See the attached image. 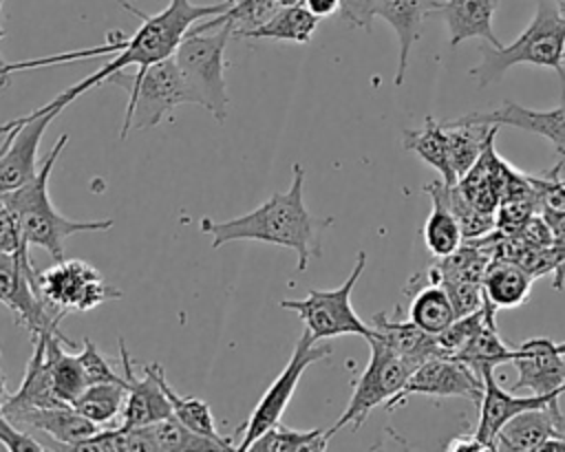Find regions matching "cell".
Instances as JSON below:
<instances>
[{
	"label": "cell",
	"instance_id": "cell-24",
	"mask_svg": "<svg viewBox=\"0 0 565 452\" xmlns=\"http://www.w3.org/2000/svg\"><path fill=\"white\" fill-rule=\"evenodd\" d=\"M534 276L521 265L503 258H492L483 271L481 289L488 302L497 309H516L530 298Z\"/></svg>",
	"mask_w": 565,
	"mask_h": 452
},
{
	"label": "cell",
	"instance_id": "cell-20",
	"mask_svg": "<svg viewBox=\"0 0 565 452\" xmlns=\"http://www.w3.org/2000/svg\"><path fill=\"white\" fill-rule=\"evenodd\" d=\"M437 0H377L375 18L386 20L399 42L397 55V71H395V86L404 84V75L408 71V55L413 44L422 35V24L428 15H433Z\"/></svg>",
	"mask_w": 565,
	"mask_h": 452
},
{
	"label": "cell",
	"instance_id": "cell-38",
	"mask_svg": "<svg viewBox=\"0 0 565 452\" xmlns=\"http://www.w3.org/2000/svg\"><path fill=\"white\" fill-rule=\"evenodd\" d=\"M2 357V353H0ZM9 399V390H7V379L4 373L0 368V443L4 445V450L9 452H46L49 448L40 441H35V437H31L29 432H24L22 428L13 426L7 415H4V403Z\"/></svg>",
	"mask_w": 565,
	"mask_h": 452
},
{
	"label": "cell",
	"instance_id": "cell-40",
	"mask_svg": "<svg viewBox=\"0 0 565 452\" xmlns=\"http://www.w3.org/2000/svg\"><path fill=\"white\" fill-rule=\"evenodd\" d=\"M452 302L455 315L461 318L466 313L477 311L483 304V289L481 282H468V280H457V282H444L441 284Z\"/></svg>",
	"mask_w": 565,
	"mask_h": 452
},
{
	"label": "cell",
	"instance_id": "cell-32",
	"mask_svg": "<svg viewBox=\"0 0 565 452\" xmlns=\"http://www.w3.org/2000/svg\"><path fill=\"white\" fill-rule=\"evenodd\" d=\"M44 342H46V362H49V370H51V381H53V390L55 395L64 401V403H73V399L86 388V377L82 370V364L77 359V355H71L62 348V340L44 333Z\"/></svg>",
	"mask_w": 565,
	"mask_h": 452
},
{
	"label": "cell",
	"instance_id": "cell-8",
	"mask_svg": "<svg viewBox=\"0 0 565 452\" xmlns=\"http://www.w3.org/2000/svg\"><path fill=\"white\" fill-rule=\"evenodd\" d=\"M366 267V251L358 254V260L349 278L335 289H309L302 300H280L282 309L296 311L305 322L311 340H331L338 335H360L369 337L371 326L364 324L351 304V293Z\"/></svg>",
	"mask_w": 565,
	"mask_h": 452
},
{
	"label": "cell",
	"instance_id": "cell-25",
	"mask_svg": "<svg viewBox=\"0 0 565 452\" xmlns=\"http://www.w3.org/2000/svg\"><path fill=\"white\" fill-rule=\"evenodd\" d=\"M444 132H446V141H448V154H450V163L452 170L459 176H463L475 161L481 157L483 148L488 146V141L497 139V132L501 126L494 123H479V121H470L463 115L450 121H444Z\"/></svg>",
	"mask_w": 565,
	"mask_h": 452
},
{
	"label": "cell",
	"instance_id": "cell-3",
	"mask_svg": "<svg viewBox=\"0 0 565 452\" xmlns=\"http://www.w3.org/2000/svg\"><path fill=\"white\" fill-rule=\"evenodd\" d=\"M68 137L60 134L38 172L22 183L18 190L0 194V201L4 207H9L22 229V236L29 245L46 249L55 260L64 258V243L66 238L84 232H106L113 227L110 218H97V220H73L62 216L49 196V179L55 168V161L60 159Z\"/></svg>",
	"mask_w": 565,
	"mask_h": 452
},
{
	"label": "cell",
	"instance_id": "cell-10",
	"mask_svg": "<svg viewBox=\"0 0 565 452\" xmlns=\"http://www.w3.org/2000/svg\"><path fill=\"white\" fill-rule=\"evenodd\" d=\"M40 291L62 315L93 311L104 302L124 298L90 262L77 258L55 260L53 267L40 271Z\"/></svg>",
	"mask_w": 565,
	"mask_h": 452
},
{
	"label": "cell",
	"instance_id": "cell-9",
	"mask_svg": "<svg viewBox=\"0 0 565 452\" xmlns=\"http://www.w3.org/2000/svg\"><path fill=\"white\" fill-rule=\"evenodd\" d=\"M366 342L371 348V359L360 379L355 381L353 395L347 408L342 410L340 419L329 428L331 437L344 426L360 428L366 421L369 412L380 403H388L404 388L411 373L417 368L413 362H408L380 337H375L373 331L366 337Z\"/></svg>",
	"mask_w": 565,
	"mask_h": 452
},
{
	"label": "cell",
	"instance_id": "cell-15",
	"mask_svg": "<svg viewBox=\"0 0 565 452\" xmlns=\"http://www.w3.org/2000/svg\"><path fill=\"white\" fill-rule=\"evenodd\" d=\"M514 346L516 355L510 362L519 373L514 390L530 388L536 395L565 390V353H558L550 337H532Z\"/></svg>",
	"mask_w": 565,
	"mask_h": 452
},
{
	"label": "cell",
	"instance_id": "cell-34",
	"mask_svg": "<svg viewBox=\"0 0 565 452\" xmlns=\"http://www.w3.org/2000/svg\"><path fill=\"white\" fill-rule=\"evenodd\" d=\"M124 399H126V384L99 381V384H88L73 399L71 406L95 426H104V423H110L121 412Z\"/></svg>",
	"mask_w": 565,
	"mask_h": 452
},
{
	"label": "cell",
	"instance_id": "cell-6",
	"mask_svg": "<svg viewBox=\"0 0 565 452\" xmlns=\"http://www.w3.org/2000/svg\"><path fill=\"white\" fill-rule=\"evenodd\" d=\"M106 82L124 86L128 90V106L121 126V139L128 137L130 128L146 130L157 126L163 115L181 104H190L185 84L177 68L174 57H163L137 68L135 75L124 77V71H117L106 77Z\"/></svg>",
	"mask_w": 565,
	"mask_h": 452
},
{
	"label": "cell",
	"instance_id": "cell-16",
	"mask_svg": "<svg viewBox=\"0 0 565 452\" xmlns=\"http://www.w3.org/2000/svg\"><path fill=\"white\" fill-rule=\"evenodd\" d=\"M565 390H554V392H547V395H512L508 392L505 388L499 386L497 377H494V368H486L483 370V395H481V401H479V421H477V430L475 434L492 450L494 448V441H497V434L499 430L503 428L505 421H510L514 415L523 412V410H530V408H541L545 406L550 399L554 397H561Z\"/></svg>",
	"mask_w": 565,
	"mask_h": 452
},
{
	"label": "cell",
	"instance_id": "cell-18",
	"mask_svg": "<svg viewBox=\"0 0 565 452\" xmlns=\"http://www.w3.org/2000/svg\"><path fill=\"white\" fill-rule=\"evenodd\" d=\"M463 117L470 121H479V123L512 126V128H521L525 132L545 137L561 154L558 165L561 168L565 165V101H561V106L550 108V110H532V108H525V106L508 99L497 110L470 112Z\"/></svg>",
	"mask_w": 565,
	"mask_h": 452
},
{
	"label": "cell",
	"instance_id": "cell-2",
	"mask_svg": "<svg viewBox=\"0 0 565 452\" xmlns=\"http://www.w3.org/2000/svg\"><path fill=\"white\" fill-rule=\"evenodd\" d=\"M302 185L305 168L296 163L287 192H276L256 209L230 220L203 216L201 232L212 238L214 249L234 240H260L294 249L298 256L296 269L305 271L309 267V258L322 256V232L331 227L333 218H316L307 209L302 201Z\"/></svg>",
	"mask_w": 565,
	"mask_h": 452
},
{
	"label": "cell",
	"instance_id": "cell-47",
	"mask_svg": "<svg viewBox=\"0 0 565 452\" xmlns=\"http://www.w3.org/2000/svg\"><path fill=\"white\" fill-rule=\"evenodd\" d=\"M2 4H4V0H0V11H2ZM2 37H4V29L0 26V40H2ZM4 66H7V60H4V57H2V53H0V73H2V68H4Z\"/></svg>",
	"mask_w": 565,
	"mask_h": 452
},
{
	"label": "cell",
	"instance_id": "cell-11",
	"mask_svg": "<svg viewBox=\"0 0 565 452\" xmlns=\"http://www.w3.org/2000/svg\"><path fill=\"white\" fill-rule=\"evenodd\" d=\"M331 353H333V348L329 344H318L316 340H311L309 331L305 329V333L298 337L294 353H291L289 362L285 364V368L280 370V375L263 392V397L258 399L249 419L241 428H236V432L243 434L236 450H247L258 434H263L267 428H271L274 423H278L282 419V412H285L289 399L294 397L302 373L311 364L331 357Z\"/></svg>",
	"mask_w": 565,
	"mask_h": 452
},
{
	"label": "cell",
	"instance_id": "cell-7",
	"mask_svg": "<svg viewBox=\"0 0 565 452\" xmlns=\"http://www.w3.org/2000/svg\"><path fill=\"white\" fill-rule=\"evenodd\" d=\"M0 304H4L33 337L51 333L64 344H73L62 331V313H57L40 291V271H35L29 249L18 254L0 251Z\"/></svg>",
	"mask_w": 565,
	"mask_h": 452
},
{
	"label": "cell",
	"instance_id": "cell-26",
	"mask_svg": "<svg viewBox=\"0 0 565 452\" xmlns=\"http://www.w3.org/2000/svg\"><path fill=\"white\" fill-rule=\"evenodd\" d=\"M318 20L302 0H287L280 4L263 24L241 33L238 37H256V40H282L307 44L318 26Z\"/></svg>",
	"mask_w": 565,
	"mask_h": 452
},
{
	"label": "cell",
	"instance_id": "cell-17",
	"mask_svg": "<svg viewBox=\"0 0 565 452\" xmlns=\"http://www.w3.org/2000/svg\"><path fill=\"white\" fill-rule=\"evenodd\" d=\"M552 437H565V412L558 406V397L550 399L541 408H530L514 415L497 434V450H523L539 452Z\"/></svg>",
	"mask_w": 565,
	"mask_h": 452
},
{
	"label": "cell",
	"instance_id": "cell-27",
	"mask_svg": "<svg viewBox=\"0 0 565 452\" xmlns=\"http://www.w3.org/2000/svg\"><path fill=\"white\" fill-rule=\"evenodd\" d=\"M152 368H154V377H157V381H159V386H161V390H163V395H166V399H168V403H170V408H172V417L179 419V421H181L183 426H188L190 430H194V432H199V434H203V437H207V439L221 443L225 450H234L232 439H230V437H223V434L216 430L214 415H212L210 406H207L203 399H199V397L179 395V392L168 384L166 370H163V366H161L159 362H152Z\"/></svg>",
	"mask_w": 565,
	"mask_h": 452
},
{
	"label": "cell",
	"instance_id": "cell-29",
	"mask_svg": "<svg viewBox=\"0 0 565 452\" xmlns=\"http://www.w3.org/2000/svg\"><path fill=\"white\" fill-rule=\"evenodd\" d=\"M402 146L408 152H415L424 163L435 168L444 183H448V185L457 183V174L452 170L450 154H448V141H446L444 126L439 121H435L430 115L424 119L422 128H406L402 132Z\"/></svg>",
	"mask_w": 565,
	"mask_h": 452
},
{
	"label": "cell",
	"instance_id": "cell-49",
	"mask_svg": "<svg viewBox=\"0 0 565 452\" xmlns=\"http://www.w3.org/2000/svg\"><path fill=\"white\" fill-rule=\"evenodd\" d=\"M556 7H558V11L565 15V0H552Z\"/></svg>",
	"mask_w": 565,
	"mask_h": 452
},
{
	"label": "cell",
	"instance_id": "cell-23",
	"mask_svg": "<svg viewBox=\"0 0 565 452\" xmlns=\"http://www.w3.org/2000/svg\"><path fill=\"white\" fill-rule=\"evenodd\" d=\"M371 331L375 337H380L384 344H388L395 353H399L415 366H419L422 362H426L430 357L446 355L437 342V335L419 329L411 320H406V322L391 320L388 313H384V311L375 313L371 318Z\"/></svg>",
	"mask_w": 565,
	"mask_h": 452
},
{
	"label": "cell",
	"instance_id": "cell-35",
	"mask_svg": "<svg viewBox=\"0 0 565 452\" xmlns=\"http://www.w3.org/2000/svg\"><path fill=\"white\" fill-rule=\"evenodd\" d=\"M287 0H234L232 7L214 18H205L201 20L196 26L192 24V31H207V29H216L221 22H232L234 26V35H241L258 24H263L280 4H285Z\"/></svg>",
	"mask_w": 565,
	"mask_h": 452
},
{
	"label": "cell",
	"instance_id": "cell-41",
	"mask_svg": "<svg viewBox=\"0 0 565 452\" xmlns=\"http://www.w3.org/2000/svg\"><path fill=\"white\" fill-rule=\"evenodd\" d=\"M539 212L552 232V240H554L552 245L558 256V267L554 271V287L556 291H561L565 284V212L550 209V207H541Z\"/></svg>",
	"mask_w": 565,
	"mask_h": 452
},
{
	"label": "cell",
	"instance_id": "cell-44",
	"mask_svg": "<svg viewBox=\"0 0 565 452\" xmlns=\"http://www.w3.org/2000/svg\"><path fill=\"white\" fill-rule=\"evenodd\" d=\"M444 450H448V452H486V450H490L475 432H470V434H457V437H452L446 445H444Z\"/></svg>",
	"mask_w": 565,
	"mask_h": 452
},
{
	"label": "cell",
	"instance_id": "cell-5",
	"mask_svg": "<svg viewBox=\"0 0 565 452\" xmlns=\"http://www.w3.org/2000/svg\"><path fill=\"white\" fill-rule=\"evenodd\" d=\"M232 35V22H221L216 29L207 31L190 29L172 53L190 104L203 106L216 121H225L227 117L225 46Z\"/></svg>",
	"mask_w": 565,
	"mask_h": 452
},
{
	"label": "cell",
	"instance_id": "cell-13",
	"mask_svg": "<svg viewBox=\"0 0 565 452\" xmlns=\"http://www.w3.org/2000/svg\"><path fill=\"white\" fill-rule=\"evenodd\" d=\"M57 115L60 110H33L0 123V137L9 134V143L0 157V194L18 190L38 172L40 141Z\"/></svg>",
	"mask_w": 565,
	"mask_h": 452
},
{
	"label": "cell",
	"instance_id": "cell-21",
	"mask_svg": "<svg viewBox=\"0 0 565 452\" xmlns=\"http://www.w3.org/2000/svg\"><path fill=\"white\" fill-rule=\"evenodd\" d=\"M499 0H437L435 11L448 26L450 46L463 40L481 37L490 46H501L492 31V18Z\"/></svg>",
	"mask_w": 565,
	"mask_h": 452
},
{
	"label": "cell",
	"instance_id": "cell-12",
	"mask_svg": "<svg viewBox=\"0 0 565 452\" xmlns=\"http://www.w3.org/2000/svg\"><path fill=\"white\" fill-rule=\"evenodd\" d=\"M413 395L461 397V399H470L479 408V401L483 395V377L477 375L461 359H455L450 355H437L422 362L411 373L404 388L386 403V408L393 410L395 406H402Z\"/></svg>",
	"mask_w": 565,
	"mask_h": 452
},
{
	"label": "cell",
	"instance_id": "cell-36",
	"mask_svg": "<svg viewBox=\"0 0 565 452\" xmlns=\"http://www.w3.org/2000/svg\"><path fill=\"white\" fill-rule=\"evenodd\" d=\"M152 434L157 441L159 452H210V450H225L221 443L190 430L172 415L152 423Z\"/></svg>",
	"mask_w": 565,
	"mask_h": 452
},
{
	"label": "cell",
	"instance_id": "cell-28",
	"mask_svg": "<svg viewBox=\"0 0 565 452\" xmlns=\"http://www.w3.org/2000/svg\"><path fill=\"white\" fill-rule=\"evenodd\" d=\"M424 192L430 196L433 209L424 223V243L428 251L437 258L450 256L463 240L459 223L455 220L452 212L444 201V181L437 179L424 185Z\"/></svg>",
	"mask_w": 565,
	"mask_h": 452
},
{
	"label": "cell",
	"instance_id": "cell-39",
	"mask_svg": "<svg viewBox=\"0 0 565 452\" xmlns=\"http://www.w3.org/2000/svg\"><path fill=\"white\" fill-rule=\"evenodd\" d=\"M77 359L82 364V370H84V377H86V386L88 384H99V381H113V384H126L124 375L119 377L110 362L97 351V346L84 337L82 340V351L77 353Z\"/></svg>",
	"mask_w": 565,
	"mask_h": 452
},
{
	"label": "cell",
	"instance_id": "cell-4",
	"mask_svg": "<svg viewBox=\"0 0 565 452\" xmlns=\"http://www.w3.org/2000/svg\"><path fill=\"white\" fill-rule=\"evenodd\" d=\"M481 62L470 71L479 86L497 82L516 64L545 66L561 77V101H565V15L552 0H541L534 18L508 46H481Z\"/></svg>",
	"mask_w": 565,
	"mask_h": 452
},
{
	"label": "cell",
	"instance_id": "cell-14",
	"mask_svg": "<svg viewBox=\"0 0 565 452\" xmlns=\"http://www.w3.org/2000/svg\"><path fill=\"white\" fill-rule=\"evenodd\" d=\"M119 359L124 368L126 379V399L121 406V423L124 428H139V426H152L166 417L172 415V408L154 377L152 364H146L141 370V377H137L130 353L126 348V342L119 337Z\"/></svg>",
	"mask_w": 565,
	"mask_h": 452
},
{
	"label": "cell",
	"instance_id": "cell-22",
	"mask_svg": "<svg viewBox=\"0 0 565 452\" xmlns=\"http://www.w3.org/2000/svg\"><path fill=\"white\" fill-rule=\"evenodd\" d=\"M53 406H66V403L53 390L51 370L46 362V342H44V333H40L33 337V353L26 364L22 384L13 395H9L4 403V415L15 410H26V408H53Z\"/></svg>",
	"mask_w": 565,
	"mask_h": 452
},
{
	"label": "cell",
	"instance_id": "cell-42",
	"mask_svg": "<svg viewBox=\"0 0 565 452\" xmlns=\"http://www.w3.org/2000/svg\"><path fill=\"white\" fill-rule=\"evenodd\" d=\"M22 249H29V243L22 236L20 223L9 207L0 205V251L18 254Z\"/></svg>",
	"mask_w": 565,
	"mask_h": 452
},
{
	"label": "cell",
	"instance_id": "cell-19",
	"mask_svg": "<svg viewBox=\"0 0 565 452\" xmlns=\"http://www.w3.org/2000/svg\"><path fill=\"white\" fill-rule=\"evenodd\" d=\"M7 419L26 430L46 432L60 450H71L75 443L93 437L99 426L79 415L73 406H53V408H26L9 412Z\"/></svg>",
	"mask_w": 565,
	"mask_h": 452
},
{
	"label": "cell",
	"instance_id": "cell-46",
	"mask_svg": "<svg viewBox=\"0 0 565 452\" xmlns=\"http://www.w3.org/2000/svg\"><path fill=\"white\" fill-rule=\"evenodd\" d=\"M539 452H565V437H552L547 439Z\"/></svg>",
	"mask_w": 565,
	"mask_h": 452
},
{
	"label": "cell",
	"instance_id": "cell-43",
	"mask_svg": "<svg viewBox=\"0 0 565 452\" xmlns=\"http://www.w3.org/2000/svg\"><path fill=\"white\" fill-rule=\"evenodd\" d=\"M377 0H340V15L353 29L371 31Z\"/></svg>",
	"mask_w": 565,
	"mask_h": 452
},
{
	"label": "cell",
	"instance_id": "cell-50",
	"mask_svg": "<svg viewBox=\"0 0 565 452\" xmlns=\"http://www.w3.org/2000/svg\"><path fill=\"white\" fill-rule=\"evenodd\" d=\"M556 351H558V353H565V342H558V344H556Z\"/></svg>",
	"mask_w": 565,
	"mask_h": 452
},
{
	"label": "cell",
	"instance_id": "cell-45",
	"mask_svg": "<svg viewBox=\"0 0 565 452\" xmlns=\"http://www.w3.org/2000/svg\"><path fill=\"white\" fill-rule=\"evenodd\" d=\"M305 7L316 15V18H327L333 15L340 9V0H302Z\"/></svg>",
	"mask_w": 565,
	"mask_h": 452
},
{
	"label": "cell",
	"instance_id": "cell-31",
	"mask_svg": "<svg viewBox=\"0 0 565 452\" xmlns=\"http://www.w3.org/2000/svg\"><path fill=\"white\" fill-rule=\"evenodd\" d=\"M331 432L324 428L316 430H294L285 426L282 421L267 428L263 434H258L247 450L256 452H322L329 448Z\"/></svg>",
	"mask_w": 565,
	"mask_h": 452
},
{
	"label": "cell",
	"instance_id": "cell-37",
	"mask_svg": "<svg viewBox=\"0 0 565 452\" xmlns=\"http://www.w3.org/2000/svg\"><path fill=\"white\" fill-rule=\"evenodd\" d=\"M444 201H446L448 209L452 212L455 220L459 223L461 236H463L466 240L486 236L488 232L494 229V214L479 212L475 205H470V203L459 194V190H457L455 185L444 183Z\"/></svg>",
	"mask_w": 565,
	"mask_h": 452
},
{
	"label": "cell",
	"instance_id": "cell-48",
	"mask_svg": "<svg viewBox=\"0 0 565 452\" xmlns=\"http://www.w3.org/2000/svg\"><path fill=\"white\" fill-rule=\"evenodd\" d=\"M7 143H9V134H2V143H0V157H2V152H4V148H7ZM0 205H2V201H0Z\"/></svg>",
	"mask_w": 565,
	"mask_h": 452
},
{
	"label": "cell",
	"instance_id": "cell-30",
	"mask_svg": "<svg viewBox=\"0 0 565 452\" xmlns=\"http://www.w3.org/2000/svg\"><path fill=\"white\" fill-rule=\"evenodd\" d=\"M516 355V346L501 340L497 331V313H490L477 335L455 355L468 364L477 375L483 377L486 368H497L501 364H510Z\"/></svg>",
	"mask_w": 565,
	"mask_h": 452
},
{
	"label": "cell",
	"instance_id": "cell-1",
	"mask_svg": "<svg viewBox=\"0 0 565 452\" xmlns=\"http://www.w3.org/2000/svg\"><path fill=\"white\" fill-rule=\"evenodd\" d=\"M232 2L234 0H221V2H214V4H192L190 0H170L168 7L159 13H154V15H148V13H143L141 9H137L128 2H121L124 9H128L130 13H135L141 20V26L130 37H124L121 33H110V37L115 42L108 40L106 44L95 46V49L66 51V53H57V55H49V57H40V60L7 62L4 71L0 73V84L7 86L9 77L18 71L44 68V66H53V64H66V62H77V60H86V57L117 53V57L106 62L93 75L84 77L82 82L73 84L71 88H66L64 93L53 97L49 104L38 108L40 112H46V110H60L62 112L82 93L104 84L108 75H113L117 71H124L130 64H135L137 68H146L152 62L170 57L174 53V49L179 46V42L183 40V35L190 31L192 24L227 11L232 7Z\"/></svg>",
	"mask_w": 565,
	"mask_h": 452
},
{
	"label": "cell",
	"instance_id": "cell-33",
	"mask_svg": "<svg viewBox=\"0 0 565 452\" xmlns=\"http://www.w3.org/2000/svg\"><path fill=\"white\" fill-rule=\"evenodd\" d=\"M452 302L441 284H426L411 295L408 320L419 329L437 335L455 320Z\"/></svg>",
	"mask_w": 565,
	"mask_h": 452
}]
</instances>
